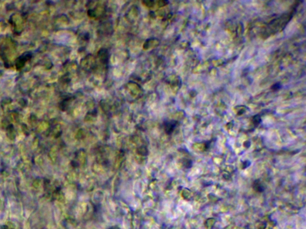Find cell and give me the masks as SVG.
Masks as SVG:
<instances>
[{"label":"cell","instance_id":"obj_1","mask_svg":"<svg viewBox=\"0 0 306 229\" xmlns=\"http://www.w3.org/2000/svg\"><path fill=\"white\" fill-rule=\"evenodd\" d=\"M0 229H13L12 227H10L8 226L7 225H3V226H1V227H0Z\"/></svg>","mask_w":306,"mask_h":229}]
</instances>
